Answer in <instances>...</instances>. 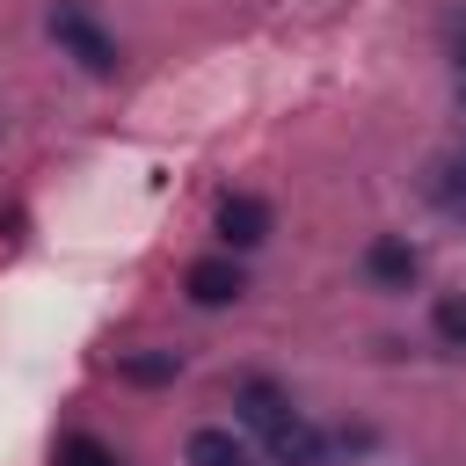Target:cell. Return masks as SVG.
Listing matches in <instances>:
<instances>
[{
	"label": "cell",
	"mask_w": 466,
	"mask_h": 466,
	"mask_svg": "<svg viewBox=\"0 0 466 466\" xmlns=\"http://www.w3.org/2000/svg\"><path fill=\"white\" fill-rule=\"evenodd\" d=\"M51 36H58L66 58H80V73H95V80L116 73V36H109L80 0H51Z\"/></svg>",
	"instance_id": "cell-1"
},
{
	"label": "cell",
	"mask_w": 466,
	"mask_h": 466,
	"mask_svg": "<svg viewBox=\"0 0 466 466\" xmlns=\"http://www.w3.org/2000/svg\"><path fill=\"white\" fill-rule=\"evenodd\" d=\"M182 291H189L197 306H233L248 284H240V262H233V255H204V262L182 269Z\"/></svg>",
	"instance_id": "cell-2"
},
{
	"label": "cell",
	"mask_w": 466,
	"mask_h": 466,
	"mask_svg": "<svg viewBox=\"0 0 466 466\" xmlns=\"http://www.w3.org/2000/svg\"><path fill=\"white\" fill-rule=\"evenodd\" d=\"M218 240H226V248H262V240H269V204L248 197V189H233V197L218 204Z\"/></svg>",
	"instance_id": "cell-3"
},
{
	"label": "cell",
	"mask_w": 466,
	"mask_h": 466,
	"mask_svg": "<svg viewBox=\"0 0 466 466\" xmlns=\"http://www.w3.org/2000/svg\"><path fill=\"white\" fill-rule=\"evenodd\" d=\"M233 408H240V422H248V430H262V437H277V430L291 422V400H284V386H277V379H240Z\"/></svg>",
	"instance_id": "cell-4"
},
{
	"label": "cell",
	"mask_w": 466,
	"mask_h": 466,
	"mask_svg": "<svg viewBox=\"0 0 466 466\" xmlns=\"http://www.w3.org/2000/svg\"><path fill=\"white\" fill-rule=\"evenodd\" d=\"M415 269H422V262H415V248H408L400 233H379V240L364 248V277H371V284H386V291H408V284H415Z\"/></svg>",
	"instance_id": "cell-5"
},
{
	"label": "cell",
	"mask_w": 466,
	"mask_h": 466,
	"mask_svg": "<svg viewBox=\"0 0 466 466\" xmlns=\"http://www.w3.org/2000/svg\"><path fill=\"white\" fill-rule=\"evenodd\" d=\"M262 444H269L277 466H328V437H320L313 422H299V415H291L277 437H262Z\"/></svg>",
	"instance_id": "cell-6"
},
{
	"label": "cell",
	"mask_w": 466,
	"mask_h": 466,
	"mask_svg": "<svg viewBox=\"0 0 466 466\" xmlns=\"http://www.w3.org/2000/svg\"><path fill=\"white\" fill-rule=\"evenodd\" d=\"M189 466H248L233 430H189Z\"/></svg>",
	"instance_id": "cell-7"
},
{
	"label": "cell",
	"mask_w": 466,
	"mask_h": 466,
	"mask_svg": "<svg viewBox=\"0 0 466 466\" xmlns=\"http://www.w3.org/2000/svg\"><path fill=\"white\" fill-rule=\"evenodd\" d=\"M116 371H124L131 386H167V379L182 371V357H175V350H160V357H124Z\"/></svg>",
	"instance_id": "cell-8"
},
{
	"label": "cell",
	"mask_w": 466,
	"mask_h": 466,
	"mask_svg": "<svg viewBox=\"0 0 466 466\" xmlns=\"http://www.w3.org/2000/svg\"><path fill=\"white\" fill-rule=\"evenodd\" d=\"M58 466H116V451H109L102 437H87V430H73V437L58 444Z\"/></svg>",
	"instance_id": "cell-9"
},
{
	"label": "cell",
	"mask_w": 466,
	"mask_h": 466,
	"mask_svg": "<svg viewBox=\"0 0 466 466\" xmlns=\"http://www.w3.org/2000/svg\"><path fill=\"white\" fill-rule=\"evenodd\" d=\"M437 335H444L451 350H466V291H451V299H437Z\"/></svg>",
	"instance_id": "cell-10"
},
{
	"label": "cell",
	"mask_w": 466,
	"mask_h": 466,
	"mask_svg": "<svg viewBox=\"0 0 466 466\" xmlns=\"http://www.w3.org/2000/svg\"><path fill=\"white\" fill-rule=\"evenodd\" d=\"M451 58H459V80H466V15H451Z\"/></svg>",
	"instance_id": "cell-11"
},
{
	"label": "cell",
	"mask_w": 466,
	"mask_h": 466,
	"mask_svg": "<svg viewBox=\"0 0 466 466\" xmlns=\"http://www.w3.org/2000/svg\"><path fill=\"white\" fill-rule=\"evenodd\" d=\"M451 175H459V189H451V204H466V153H459V167H451Z\"/></svg>",
	"instance_id": "cell-12"
}]
</instances>
